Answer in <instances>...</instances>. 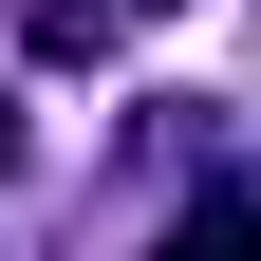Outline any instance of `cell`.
I'll list each match as a JSON object with an SVG mask.
<instances>
[{
    "label": "cell",
    "mask_w": 261,
    "mask_h": 261,
    "mask_svg": "<svg viewBox=\"0 0 261 261\" xmlns=\"http://www.w3.org/2000/svg\"><path fill=\"white\" fill-rule=\"evenodd\" d=\"M130 19H149V0H38V56H56V75H75V56H112Z\"/></svg>",
    "instance_id": "obj_1"
},
{
    "label": "cell",
    "mask_w": 261,
    "mask_h": 261,
    "mask_svg": "<svg viewBox=\"0 0 261 261\" xmlns=\"http://www.w3.org/2000/svg\"><path fill=\"white\" fill-rule=\"evenodd\" d=\"M187 243H205V261H261V168H224L205 205H187Z\"/></svg>",
    "instance_id": "obj_2"
},
{
    "label": "cell",
    "mask_w": 261,
    "mask_h": 261,
    "mask_svg": "<svg viewBox=\"0 0 261 261\" xmlns=\"http://www.w3.org/2000/svg\"><path fill=\"white\" fill-rule=\"evenodd\" d=\"M0 187H19V93H0Z\"/></svg>",
    "instance_id": "obj_3"
}]
</instances>
